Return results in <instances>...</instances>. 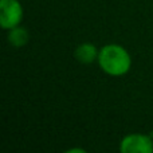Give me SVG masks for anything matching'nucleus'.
Segmentation results:
<instances>
[{
	"label": "nucleus",
	"instance_id": "1",
	"mask_svg": "<svg viewBox=\"0 0 153 153\" xmlns=\"http://www.w3.org/2000/svg\"><path fill=\"white\" fill-rule=\"evenodd\" d=\"M98 65L105 74L121 76L129 73L132 67V58L125 47L116 43L103 46L98 54Z\"/></svg>",
	"mask_w": 153,
	"mask_h": 153
},
{
	"label": "nucleus",
	"instance_id": "2",
	"mask_svg": "<svg viewBox=\"0 0 153 153\" xmlns=\"http://www.w3.org/2000/svg\"><path fill=\"white\" fill-rule=\"evenodd\" d=\"M23 20V7L19 0H0V27L11 30L20 26Z\"/></svg>",
	"mask_w": 153,
	"mask_h": 153
},
{
	"label": "nucleus",
	"instance_id": "3",
	"mask_svg": "<svg viewBox=\"0 0 153 153\" xmlns=\"http://www.w3.org/2000/svg\"><path fill=\"white\" fill-rule=\"evenodd\" d=\"M120 151L121 153H153V138L151 134H128L120 143Z\"/></svg>",
	"mask_w": 153,
	"mask_h": 153
},
{
	"label": "nucleus",
	"instance_id": "4",
	"mask_svg": "<svg viewBox=\"0 0 153 153\" xmlns=\"http://www.w3.org/2000/svg\"><path fill=\"white\" fill-rule=\"evenodd\" d=\"M98 54L100 51L97 50L94 43L83 42L76 46L74 51V58L82 65H90L98 59Z\"/></svg>",
	"mask_w": 153,
	"mask_h": 153
},
{
	"label": "nucleus",
	"instance_id": "5",
	"mask_svg": "<svg viewBox=\"0 0 153 153\" xmlns=\"http://www.w3.org/2000/svg\"><path fill=\"white\" fill-rule=\"evenodd\" d=\"M7 40H8V43L15 48L24 47V46L30 42V32L27 31V28H24V27L16 26V27H13V28L8 30Z\"/></svg>",
	"mask_w": 153,
	"mask_h": 153
},
{
	"label": "nucleus",
	"instance_id": "6",
	"mask_svg": "<svg viewBox=\"0 0 153 153\" xmlns=\"http://www.w3.org/2000/svg\"><path fill=\"white\" fill-rule=\"evenodd\" d=\"M75 152H79V153H86L85 149H79V148H73V149H69L67 153H75Z\"/></svg>",
	"mask_w": 153,
	"mask_h": 153
}]
</instances>
